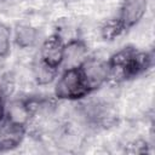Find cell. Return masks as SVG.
I'll use <instances>...</instances> for the list:
<instances>
[{"instance_id": "8992f818", "label": "cell", "mask_w": 155, "mask_h": 155, "mask_svg": "<svg viewBox=\"0 0 155 155\" xmlns=\"http://www.w3.org/2000/svg\"><path fill=\"white\" fill-rule=\"evenodd\" d=\"M125 30H126L125 27L122 25L120 19L116 17V18H113V19H109L108 22H105L101 29V33H102V36L104 40H114L115 38L121 35Z\"/></svg>"}, {"instance_id": "9c48e42d", "label": "cell", "mask_w": 155, "mask_h": 155, "mask_svg": "<svg viewBox=\"0 0 155 155\" xmlns=\"http://www.w3.org/2000/svg\"><path fill=\"white\" fill-rule=\"evenodd\" d=\"M4 101H2V97H1V93H0V121L2 120L4 117Z\"/></svg>"}, {"instance_id": "6da1fadb", "label": "cell", "mask_w": 155, "mask_h": 155, "mask_svg": "<svg viewBox=\"0 0 155 155\" xmlns=\"http://www.w3.org/2000/svg\"><path fill=\"white\" fill-rule=\"evenodd\" d=\"M107 81V63L96 59L86 61L67 69L56 85V97L59 99H79Z\"/></svg>"}, {"instance_id": "7a4b0ae2", "label": "cell", "mask_w": 155, "mask_h": 155, "mask_svg": "<svg viewBox=\"0 0 155 155\" xmlns=\"http://www.w3.org/2000/svg\"><path fill=\"white\" fill-rule=\"evenodd\" d=\"M151 61L150 53L137 51L133 47H125L107 62V80L119 84L133 79L148 70Z\"/></svg>"}, {"instance_id": "ba28073f", "label": "cell", "mask_w": 155, "mask_h": 155, "mask_svg": "<svg viewBox=\"0 0 155 155\" xmlns=\"http://www.w3.org/2000/svg\"><path fill=\"white\" fill-rule=\"evenodd\" d=\"M10 29L0 23V57H7L10 53Z\"/></svg>"}, {"instance_id": "277c9868", "label": "cell", "mask_w": 155, "mask_h": 155, "mask_svg": "<svg viewBox=\"0 0 155 155\" xmlns=\"http://www.w3.org/2000/svg\"><path fill=\"white\" fill-rule=\"evenodd\" d=\"M25 134V126L23 122L7 120L0 127V151H7L17 148Z\"/></svg>"}, {"instance_id": "52a82bcc", "label": "cell", "mask_w": 155, "mask_h": 155, "mask_svg": "<svg viewBox=\"0 0 155 155\" xmlns=\"http://www.w3.org/2000/svg\"><path fill=\"white\" fill-rule=\"evenodd\" d=\"M35 40V31L29 27H22L17 30V44L22 47L29 46Z\"/></svg>"}, {"instance_id": "5b68a950", "label": "cell", "mask_w": 155, "mask_h": 155, "mask_svg": "<svg viewBox=\"0 0 155 155\" xmlns=\"http://www.w3.org/2000/svg\"><path fill=\"white\" fill-rule=\"evenodd\" d=\"M147 0H125L120 16L117 17L125 29L133 27L145 13Z\"/></svg>"}, {"instance_id": "3957f363", "label": "cell", "mask_w": 155, "mask_h": 155, "mask_svg": "<svg viewBox=\"0 0 155 155\" xmlns=\"http://www.w3.org/2000/svg\"><path fill=\"white\" fill-rule=\"evenodd\" d=\"M65 56V46L58 34H52L45 39L41 46V61L44 69L53 73L63 62Z\"/></svg>"}]
</instances>
